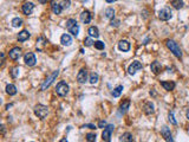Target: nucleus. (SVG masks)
<instances>
[{
	"label": "nucleus",
	"instance_id": "nucleus-29",
	"mask_svg": "<svg viewBox=\"0 0 189 142\" xmlns=\"http://www.w3.org/2000/svg\"><path fill=\"white\" fill-rule=\"evenodd\" d=\"M11 24H12L13 27H19V26L23 25V19L21 18H14V19H12Z\"/></svg>",
	"mask_w": 189,
	"mask_h": 142
},
{
	"label": "nucleus",
	"instance_id": "nucleus-21",
	"mask_svg": "<svg viewBox=\"0 0 189 142\" xmlns=\"http://www.w3.org/2000/svg\"><path fill=\"white\" fill-rule=\"evenodd\" d=\"M129 106H130V101H129V100H125V101L121 104V106H119V114H121V115H124V114L128 111Z\"/></svg>",
	"mask_w": 189,
	"mask_h": 142
},
{
	"label": "nucleus",
	"instance_id": "nucleus-37",
	"mask_svg": "<svg viewBox=\"0 0 189 142\" xmlns=\"http://www.w3.org/2000/svg\"><path fill=\"white\" fill-rule=\"evenodd\" d=\"M87 140L92 142V141H96V134H92V133H89L87 134Z\"/></svg>",
	"mask_w": 189,
	"mask_h": 142
},
{
	"label": "nucleus",
	"instance_id": "nucleus-28",
	"mask_svg": "<svg viewBox=\"0 0 189 142\" xmlns=\"http://www.w3.org/2000/svg\"><path fill=\"white\" fill-rule=\"evenodd\" d=\"M134 140V137H132V135L130 134V133H124L121 137H119V141H127V142H130V141H132Z\"/></svg>",
	"mask_w": 189,
	"mask_h": 142
},
{
	"label": "nucleus",
	"instance_id": "nucleus-32",
	"mask_svg": "<svg viewBox=\"0 0 189 142\" xmlns=\"http://www.w3.org/2000/svg\"><path fill=\"white\" fill-rule=\"evenodd\" d=\"M168 120H169V122L171 123V124H174V126H176L177 124V121L175 120V117H174V114L173 113H169V115H168Z\"/></svg>",
	"mask_w": 189,
	"mask_h": 142
},
{
	"label": "nucleus",
	"instance_id": "nucleus-42",
	"mask_svg": "<svg viewBox=\"0 0 189 142\" xmlns=\"http://www.w3.org/2000/svg\"><path fill=\"white\" fill-rule=\"evenodd\" d=\"M186 115H187V118L189 120V109H187V113H186Z\"/></svg>",
	"mask_w": 189,
	"mask_h": 142
},
{
	"label": "nucleus",
	"instance_id": "nucleus-35",
	"mask_svg": "<svg viewBox=\"0 0 189 142\" xmlns=\"http://www.w3.org/2000/svg\"><path fill=\"white\" fill-rule=\"evenodd\" d=\"M93 43H95V42L91 39V37H88V38L84 39V45H85V46H92Z\"/></svg>",
	"mask_w": 189,
	"mask_h": 142
},
{
	"label": "nucleus",
	"instance_id": "nucleus-25",
	"mask_svg": "<svg viewBox=\"0 0 189 142\" xmlns=\"http://www.w3.org/2000/svg\"><path fill=\"white\" fill-rule=\"evenodd\" d=\"M171 5H173V7L176 10H181L184 6V3L182 0H171Z\"/></svg>",
	"mask_w": 189,
	"mask_h": 142
},
{
	"label": "nucleus",
	"instance_id": "nucleus-22",
	"mask_svg": "<svg viewBox=\"0 0 189 142\" xmlns=\"http://www.w3.org/2000/svg\"><path fill=\"white\" fill-rule=\"evenodd\" d=\"M88 33L90 37H95V38H98L99 37V31L96 26H91L89 30H88Z\"/></svg>",
	"mask_w": 189,
	"mask_h": 142
},
{
	"label": "nucleus",
	"instance_id": "nucleus-5",
	"mask_svg": "<svg viewBox=\"0 0 189 142\" xmlns=\"http://www.w3.org/2000/svg\"><path fill=\"white\" fill-rule=\"evenodd\" d=\"M58 75H59V70H55L50 75V77H48V78H46V79L44 81V83L42 84V86H40L42 90H46V89H47V88H48L51 84L53 83V81H55V79L58 77Z\"/></svg>",
	"mask_w": 189,
	"mask_h": 142
},
{
	"label": "nucleus",
	"instance_id": "nucleus-24",
	"mask_svg": "<svg viewBox=\"0 0 189 142\" xmlns=\"http://www.w3.org/2000/svg\"><path fill=\"white\" fill-rule=\"evenodd\" d=\"M6 93H7L8 95H11V96L15 95V94H17V88H15V85H13V84H7V85H6Z\"/></svg>",
	"mask_w": 189,
	"mask_h": 142
},
{
	"label": "nucleus",
	"instance_id": "nucleus-26",
	"mask_svg": "<svg viewBox=\"0 0 189 142\" xmlns=\"http://www.w3.org/2000/svg\"><path fill=\"white\" fill-rule=\"evenodd\" d=\"M122 91H123V85H118L117 88L114 89L111 94H112L114 97H119V96H121V94H122Z\"/></svg>",
	"mask_w": 189,
	"mask_h": 142
},
{
	"label": "nucleus",
	"instance_id": "nucleus-4",
	"mask_svg": "<svg viewBox=\"0 0 189 142\" xmlns=\"http://www.w3.org/2000/svg\"><path fill=\"white\" fill-rule=\"evenodd\" d=\"M34 114H36L37 117L44 120L48 114V108L46 105H43V104H37L34 106Z\"/></svg>",
	"mask_w": 189,
	"mask_h": 142
},
{
	"label": "nucleus",
	"instance_id": "nucleus-41",
	"mask_svg": "<svg viewBox=\"0 0 189 142\" xmlns=\"http://www.w3.org/2000/svg\"><path fill=\"white\" fill-rule=\"evenodd\" d=\"M105 1H107V3H109V4H112V3H115V1H116V0H105Z\"/></svg>",
	"mask_w": 189,
	"mask_h": 142
},
{
	"label": "nucleus",
	"instance_id": "nucleus-7",
	"mask_svg": "<svg viewBox=\"0 0 189 142\" xmlns=\"http://www.w3.org/2000/svg\"><path fill=\"white\" fill-rule=\"evenodd\" d=\"M114 130H115V126H114V124H109V126H107V128H104V130H103V134H102L103 141L109 142L111 140V134H112Z\"/></svg>",
	"mask_w": 189,
	"mask_h": 142
},
{
	"label": "nucleus",
	"instance_id": "nucleus-23",
	"mask_svg": "<svg viewBox=\"0 0 189 142\" xmlns=\"http://www.w3.org/2000/svg\"><path fill=\"white\" fill-rule=\"evenodd\" d=\"M51 6H52V12L55 13V14H60L62 13V10H63V7H62V5L60 4H56L55 1H51Z\"/></svg>",
	"mask_w": 189,
	"mask_h": 142
},
{
	"label": "nucleus",
	"instance_id": "nucleus-10",
	"mask_svg": "<svg viewBox=\"0 0 189 142\" xmlns=\"http://www.w3.org/2000/svg\"><path fill=\"white\" fill-rule=\"evenodd\" d=\"M8 56H10V58L12 61H18L20 58V56H21V49L20 47H13V49H11L10 52H8Z\"/></svg>",
	"mask_w": 189,
	"mask_h": 142
},
{
	"label": "nucleus",
	"instance_id": "nucleus-12",
	"mask_svg": "<svg viewBox=\"0 0 189 142\" xmlns=\"http://www.w3.org/2000/svg\"><path fill=\"white\" fill-rule=\"evenodd\" d=\"M91 19H92V14L90 13V11L85 10V11L82 12V14H80V20H82L83 24H89L91 22Z\"/></svg>",
	"mask_w": 189,
	"mask_h": 142
},
{
	"label": "nucleus",
	"instance_id": "nucleus-3",
	"mask_svg": "<svg viewBox=\"0 0 189 142\" xmlns=\"http://www.w3.org/2000/svg\"><path fill=\"white\" fill-rule=\"evenodd\" d=\"M69 90H70V88H69V84H67L66 82H64V81H60V82L57 84V86H56V93H57V95L60 96V97L66 96V95L69 94Z\"/></svg>",
	"mask_w": 189,
	"mask_h": 142
},
{
	"label": "nucleus",
	"instance_id": "nucleus-27",
	"mask_svg": "<svg viewBox=\"0 0 189 142\" xmlns=\"http://www.w3.org/2000/svg\"><path fill=\"white\" fill-rule=\"evenodd\" d=\"M105 18H108V19H112V18H115V10L112 7H109L105 10Z\"/></svg>",
	"mask_w": 189,
	"mask_h": 142
},
{
	"label": "nucleus",
	"instance_id": "nucleus-19",
	"mask_svg": "<svg viewBox=\"0 0 189 142\" xmlns=\"http://www.w3.org/2000/svg\"><path fill=\"white\" fill-rule=\"evenodd\" d=\"M161 134H162V136L164 137V140L165 141H173V137H171V133H170V129L168 128V127H163L162 128V130H161Z\"/></svg>",
	"mask_w": 189,
	"mask_h": 142
},
{
	"label": "nucleus",
	"instance_id": "nucleus-8",
	"mask_svg": "<svg viewBox=\"0 0 189 142\" xmlns=\"http://www.w3.org/2000/svg\"><path fill=\"white\" fill-rule=\"evenodd\" d=\"M24 62L26 65L28 66H34L37 63V59H36V56H34V53L33 52H27L25 53V56H24Z\"/></svg>",
	"mask_w": 189,
	"mask_h": 142
},
{
	"label": "nucleus",
	"instance_id": "nucleus-39",
	"mask_svg": "<svg viewBox=\"0 0 189 142\" xmlns=\"http://www.w3.org/2000/svg\"><path fill=\"white\" fill-rule=\"evenodd\" d=\"M105 126H107V122H105V121H99L98 128H103V127H105Z\"/></svg>",
	"mask_w": 189,
	"mask_h": 142
},
{
	"label": "nucleus",
	"instance_id": "nucleus-34",
	"mask_svg": "<svg viewBox=\"0 0 189 142\" xmlns=\"http://www.w3.org/2000/svg\"><path fill=\"white\" fill-rule=\"evenodd\" d=\"M11 76H12L13 78L18 77V76H19V68H13V69L11 70Z\"/></svg>",
	"mask_w": 189,
	"mask_h": 142
},
{
	"label": "nucleus",
	"instance_id": "nucleus-18",
	"mask_svg": "<svg viewBox=\"0 0 189 142\" xmlns=\"http://www.w3.org/2000/svg\"><path fill=\"white\" fill-rule=\"evenodd\" d=\"M60 43L65 46H69V45H71L72 44V38H71V36L70 34H67V33H64L62 36V38H60Z\"/></svg>",
	"mask_w": 189,
	"mask_h": 142
},
{
	"label": "nucleus",
	"instance_id": "nucleus-20",
	"mask_svg": "<svg viewBox=\"0 0 189 142\" xmlns=\"http://www.w3.org/2000/svg\"><path fill=\"white\" fill-rule=\"evenodd\" d=\"M31 37V34H30V32L28 31H26V30H23L21 32H19L18 33V40L19 42H25V40H27L28 38Z\"/></svg>",
	"mask_w": 189,
	"mask_h": 142
},
{
	"label": "nucleus",
	"instance_id": "nucleus-13",
	"mask_svg": "<svg viewBox=\"0 0 189 142\" xmlns=\"http://www.w3.org/2000/svg\"><path fill=\"white\" fill-rule=\"evenodd\" d=\"M21 10H23L24 14L30 15V14L33 12V10H34V4H33V3H25V4L23 5Z\"/></svg>",
	"mask_w": 189,
	"mask_h": 142
},
{
	"label": "nucleus",
	"instance_id": "nucleus-30",
	"mask_svg": "<svg viewBox=\"0 0 189 142\" xmlns=\"http://www.w3.org/2000/svg\"><path fill=\"white\" fill-rule=\"evenodd\" d=\"M93 45H95V47H96L97 50H104V47H105L104 43H103V42H100V40H97V42H95V43H93Z\"/></svg>",
	"mask_w": 189,
	"mask_h": 142
},
{
	"label": "nucleus",
	"instance_id": "nucleus-9",
	"mask_svg": "<svg viewBox=\"0 0 189 142\" xmlns=\"http://www.w3.org/2000/svg\"><path fill=\"white\" fill-rule=\"evenodd\" d=\"M142 68H143V65H142L141 62L135 61V62H132V63L130 64V66L128 68V72H129V75H135L137 71H140Z\"/></svg>",
	"mask_w": 189,
	"mask_h": 142
},
{
	"label": "nucleus",
	"instance_id": "nucleus-14",
	"mask_svg": "<svg viewBox=\"0 0 189 142\" xmlns=\"http://www.w3.org/2000/svg\"><path fill=\"white\" fill-rule=\"evenodd\" d=\"M143 111L145 115H151L154 114V111H155V109H154V104L151 102H145L143 104Z\"/></svg>",
	"mask_w": 189,
	"mask_h": 142
},
{
	"label": "nucleus",
	"instance_id": "nucleus-44",
	"mask_svg": "<svg viewBox=\"0 0 189 142\" xmlns=\"http://www.w3.org/2000/svg\"><path fill=\"white\" fill-rule=\"evenodd\" d=\"M11 106H12V104H7V105H6V108H7V109H10Z\"/></svg>",
	"mask_w": 189,
	"mask_h": 142
},
{
	"label": "nucleus",
	"instance_id": "nucleus-2",
	"mask_svg": "<svg viewBox=\"0 0 189 142\" xmlns=\"http://www.w3.org/2000/svg\"><path fill=\"white\" fill-rule=\"evenodd\" d=\"M66 29H67V31L70 32V33H72L75 37H77L78 36V32H79V25H78V23H77V20L76 19H69L67 22H66Z\"/></svg>",
	"mask_w": 189,
	"mask_h": 142
},
{
	"label": "nucleus",
	"instance_id": "nucleus-6",
	"mask_svg": "<svg viewBox=\"0 0 189 142\" xmlns=\"http://www.w3.org/2000/svg\"><path fill=\"white\" fill-rule=\"evenodd\" d=\"M159 18L163 22H168L173 18V12H171V10L169 7H164L159 11Z\"/></svg>",
	"mask_w": 189,
	"mask_h": 142
},
{
	"label": "nucleus",
	"instance_id": "nucleus-43",
	"mask_svg": "<svg viewBox=\"0 0 189 142\" xmlns=\"http://www.w3.org/2000/svg\"><path fill=\"white\" fill-rule=\"evenodd\" d=\"M80 1H82L83 4H85V3H88V1H89V0H80Z\"/></svg>",
	"mask_w": 189,
	"mask_h": 142
},
{
	"label": "nucleus",
	"instance_id": "nucleus-31",
	"mask_svg": "<svg viewBox=\"0 0 189 142\" xmlns=\"http://www.w3.org/2000/svg\"><path fill=\"white\" fill-rule=\"evenodd\" d=\"M97 82H98V75L96 72H92L90 75V83L91 84H96Z\"/></svg>",
	"mask_w": 189,
	"mask_h": 142
},
{
	"label": "nucleus",
	"instance_id": "nucleus-1",
	"mask_svg": "<svg viewBox=\"0 0 189 142\" xmlns=\"http://www.w3.org/2000/svg\"><path fill=\"white\" fill-rule=\"evenodd\" d=\"M165 45H167V47L170 50V52L173 53V55H174L176 58H179V59L182 58V50H181L180 45H179L175 40H173V39H168V40L165 42Z\"/></svg>",
	"mask_w": 189,
	"mask_h": 142
},
{
	"label": "nucleus",
	"instance_id": "nucleus-38",
	"mask_svg": "<svg viewBox=\"0 0 189 142\" xmlns=\"http://www.w3.org/2000/svg\"><path fill=\"white\" fill-rule=\"evenodd\" d=\"M83 128H89V129H97V127L95 126V124H91V123H89V124H84L83 126Z\"/></svg>",
	"mask_w": 189,
	"mask_h": 142
},
{
	"label": "nucleus",
	"instance_id": "nucleus-33",
	"mask_svg": "<svg viewBox=\"0 0 189 142\" xmlns=\"http://www.w3.org/2000/svg\"><path fill=\"white\" fill-rule=\"evenodd\" d=\"M60 5H62L63 10H67L69 7H70V5H71V1H70V0H63V1L60 3Z\"/></svg>",
	"mask_w": 189,
	"mask_h": 142
},
{
	"label": "nucleus",
	"instance_id": "nucleus-36",
	"mask_svg": "<svg viewBox=\"0 0 189 142\" xmlns=\"http://www.w3.org/2000/svg\"><path fill=\"white\" fill-rule=\"evenodd\" d=\"M119 24H121V22H119L118 19H115V18H112V19H111L110 25H111L112 27H117V26H119Z\"/></svg>",
	"mask_w": 189,
	"mask_h": 142
},
{
	"label": "nucleus",
	"instance_id": "nucleus-11",
	"mask_svg": "<svg viewBox=\"0 0 189 142\" xmlns=\"http://www.w3.org/2000/svg\"><path fill=\"white\" fill-rule=\"evenodd\" d=\"M77 81L80 84H83V83H85L88 81V71H87V69H80L79 70V72L77 75Z\"/></svg>",
	"mask_w": 189,
	"mask_h": 142
},
{
	"label": "nucleus",
	"instance_id": "nucleus-16",
	"mask_svg": "<svg viewBox=\"0 0 189 142\" xmlns=\"http://www.w3.org/2000/svg\"><path fill=\"white\" fill-rule=\"evenodd\" d=\"M150 69H151V71L155 75H159L162 71V65H161L160 62H152L151 65H150Z\"/></svg>",
	"mask_w": 189,
	"mask_h": 142
},
{
	"label": "nucleus",
	"instance_id": "nucleus-40",
	"mask_svg": "<svg viewBox=\"0 0 189 142\" xmlns=\"http://www.w3.org/2000/svg\"><path fill=\"white\" fill-rule=\"evenodd\" d=\"M38 1H39L40 4H46V3H47V0H38Z\"/></svg>",
	"mask_w": 189,
	"mask_h": 142
},
{
	"label": "nucleus",
	"instance_id": "nucleus-17",
	"mask_svg": "<svg viewBox=\"0 0 189 142\" xmlns=\"http://www.w3.org/2000/svg\"><path fill=\"white\" fill-rule=\"evenodd\" d=\"M118 50L122 52H128L130 50V43L128 40H121L118 43Z\"/></svg>",
	"mask_w": 189,
	"mask_h": 142
},
{
	"label": "nucleus",
	"instance_id": "nucleus-15",
	"mask_svg": "<svg viewBox=\"0 0 189 142\" xmlns=\"http://www.w3.org/2000/svg\"><path fill=\"white\" fill-rule=\"evenodd\" d=\"M161 85L167 91H171L175 89V82H173V81H163V82H161Z\"/></svg>",
	"mask_w": 189,
	"mask_h": 142
}]
</instances>
